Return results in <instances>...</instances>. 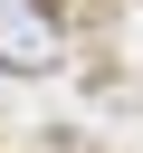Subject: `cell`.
I'll use <instances>...</instances> for the list:
<instances>
[{"label":"cell","instance_id":"obj_1","mask_svg":"<svg viewBox=\"0 0 143 153\" xmlns=\"http://www.w3.org/2000/svg\"><path fill=\"white\" fill-rule=\"evenodd\" d=\"M57 57H67L57 19H48V10H29V0H10V10H0V67H10V76H48Z\"/></svg>","mask_w":143,"mask_h":153}]
</instances>
